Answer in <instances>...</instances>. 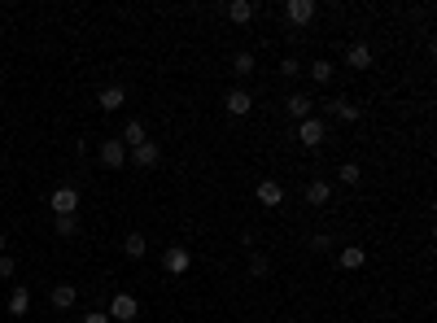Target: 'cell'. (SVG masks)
Wrapping results in <instances>:
<instances>
[{
  "label": "cell",
  "instance_id": "5b68a950",
  "mask_svg": "<svg viewBox=\"0 0 437 323\" xmlns=\"http://www.w3.org/2000/svg\"><path fill=\"white\" fill-rule=\"evenodd\" d=\"M48 206H53V214H74L79 210V192H74L70 184H62L53 196H48Z\"/></svg>",
  "mask_w": 437,
  "mask_h": 323
},
{
  "label": "cell",
  "instance_id": "83f0119b",
  "mask_svg": "<svg viewBox=\"0 0 437 323\" xmlns=\"http://www.w3.org/2000/svg\"><path fill=\"white\" fill-rule=\"evenodd\" d=\"M13 271H18V262H13L9 254H0V280H9V276H13Z\"/></svg>",
  "mask_w": 437,
  "mask_h": 323
},
{
  "label": "cell",
  "instance_id": "7a4b0ae2",
  "mask_svg": "<svg viewBox=\"0 0 437 323\" xmlns=\"http://www.w3.org/2000/svg\"><path fill=\"white\" fill-rule=\"evenodd\" d=\"M106 315H110V323H114V319H118V323H132V319L140 315V302H136L132 293H114V297H110V310H106Z\"/></svg>",
  "mask_w": 437,
  "mask_h": 323
},
{
  "label": "cell",
  "instance_id": "f1b7e54d",
  "mask_svg": "<svg viewBox=\"0 0 437 323\" xmlns=\"http://www.w3.org/2000/svg\"><path fill=\"white\" fill-rule=\"evenodd\" d=\"M84 323H110V315L106 310H92V315H84Z\"/></svg>",
  "mask_w": 437,
  "mask_h": 323
},
{
  "label": "cell",
  "instance_id": "6da1fadb",
  "mask_svg": "<svg viewBox=\"0 0 437 323\" xmlns=\"http://www.w3.org/2000/svg\"><path fill=\"white\" fill-rule=\"evenodd\" d=\"M297 140H302L306 148H319V144L328 140V122H324L319 114H311V118H302V122H297Z\"/></svg>",
  "mask_w": 437,
  "mask_h": 323
},
{
  "label": "cell",
  "instance_id": "277c9868",
  "mask_svg": "<svg viewBox=\"0 0 437 323\" xmlns=\"http://www.w3.org/2000/svg\"><path fill=\"white\" fill-rule=\"evenodd\" d=\"M96 158H101V166H106V170H123V166H127V144H123V140H101Z\"/></svg>",
  "mask_w": 437,
  "mask_h": 323
},
{
  "label": "cell",
  "instance_id": "3957f363",
  "mask_svg": "<svg viewBox=\"0 0 437 323\" xmlns=\"http://www.w3.org/2000/svg\"><path fill=\"white\" fill-rule=\"evenodd\" d=\"M315 13H319V5H315V0H289V5H285V18H289V27H311V22H315Z\"/></svg>",
  "mask_w": 437,
  "mask_h": 323
},
{
  "label": "cell",
  "instance_id": "f546056e",
  "mask_svg": "<svg viewBox=\"0 0 437 323\" xmlns=\"http://www.w3.org/2000/svg\"><path fill=\"white\" fill-rule=\"evenodd\" d=\"M5 245H9V240H5V232H0V254H5Z\"/></svg>",
  "mask_w": 437,
  "mask_h": 323
},
{
  "label": "cell",
  "instance_id": "603a6c76",
  "mask_svg": "<svg viewBox=\"0 0 437 323\" xmlns=\"http://www.w3.org/2000/svg\"><path fill=\"white\" fill-rule=\"evenodd\" d=\"M53 228H57V236H66V240H70L74 232H79V218H74V214H57V218H53Z\"/></svg>",
  "mask_w": 437,
  "mask_h": 323
},
{
  "label": "cell",
  "instance_id": "30bf717a",
  "mask_svg": "<svg viewBox=\"0 0 437 323\" xmlns=\"http://www.w3.org/2000/svg\"><path fill=\"white\" fill-rule=\"evenodd\" d=\"M372 61H376V53H372L368 44H350L346 48V66L350 70H372Z\"/></svg>",
  "mask_w": 437,
  "mask_h": 323
},
{
  "label": "cell",
  "instance_id": "d4e9b609",
  "mask_svg": "<svg viewBox=\"0 0 437 323\" xmlns=\"http://www.w3.org/2000/svg\"><path fill=\"white\" fill-rule=\"evenodd\" d=\"M363 180V170H358V162H346L341 166V184H358Z\"/></svg>",
  "mask_w": 437,
  "mask_h": 323
},
{
  "label": "cell",
  "instance_id": "ac0fdd59",
  "mask_svg": "<svg viewBox=\"0 0 437 323\" xmlns=\"http://www.w3.org/2000/svg\"><path fill=\"white\" fill-rule=\"evenodd\" d=\"M123 254H127V258H132V262H140V258L149 254V240H144L140 232H132V236H127V240H123Z\"/></svg>",
  "mask_w": 437,
  "mask_h": 323
},
{
  "label": "cell",
  "instance_id": "4fadbf2b",
  "mask_svg": "<svg viewBox=\"0 0 437 323\" xmlns=\"http://www.w3.org/2000/svg\"><path fill=\"white\" fill-rule=\"evenodd\" d=\"M254 196H259V201H263V206H267V210H276V206H280V201H285V188H280V184H276V180H263V184H259V188H254Z\"/></svg>",
  "mask_w": 437,
  "mask_h": 323
},
{
  "label": "cell",
  "instance_id": "8fae6325",
  "mask_svg": "<svg viewBox=\"0 0 437 323\" xmlns=\"http://www.w3.org/2000/svg\"><path fill=\"white\" fill-rule=\"evenodd\" d=\"M285 110H289V118H293V122H302V118H311V114H315V101H311L306 92H293L289 101H285Z\"/></svg>",
  "mask_w": 437,
  "mask_h": 323
},
{
  "label": "cell",
  "instance_id": "4316f807",
  "mask_svg": "<svg viewBox=\"0 0 437 323\" xmlns=\"http://www.w3.org/2000/svg\"><path fill=\"white\" fill-rule=\"evenodd\" d=\"M280 74L293 79V74H302V61H297V57H285V61H280Z\"/></svg>",
  "mask_w": 437,
  "mask_h": 323
},
{
  "label": "cell",
  "instance_id": "7c38bea8",
  "mask_svg": "<svg viewBox=\"0 0 437 323\" xmlns=\"http://www.w3.org/2000/svg\"><path fill=\"white\" fill-rule=\"evenodd\" d=\"M223 13L237 22V27H245V22H254V13H259V5L254 0H232V5H223Z\"/></svg>",
  "mask_w": 437,
  "mask_h": 323
},
{
  "label": "cell",
  "instance_id": "7402d4cb",
  "mask_svg": "<svg viewBox=\"0 0 437 323\" xmlns=\"http://www.w3.org/2000/svg\"><path fill=\"white\" fill-rule=\"evenodd\" d=\"M232 70H237V79H249V74H254V53H245V48H241V53L232 57Z\"/></svg>",
  "mask_w": 437,
  "mask_h": 323
},
{
  "label": "cell",
  "instance_id": "2e32d148",
  "mask_svg": "<svg viewBox=\"0 0 437 323\" xmlns=\"http://www.w3.org/2000/svg\"><path fill=\"white\" fill-rule=\"evenodd\" d=\"M48 302H53V310H70L74 302H79V288H74V284H57L53 293H48Z\"/></svg>",
  "mask_w": 437,
  "mask_h": 323
},
{
  "label": "cell",
  "instance_id": "484cf974",
  "mask_svg": "<svg viewBox=\"0 0 437 323\" xmlns=\"http://www.w3.org/2000/svg\"><path fill=\"white\" fill-rule=\"evenodd\" d=\"M311 249H315V254H328V249H332V236H328V232H315V236H311Z\"/></svg>",
  "mask_w": 437,
  "mask_h": 323
},
{
  "label": "cell",
  "instance_id": "d6986e66",
  "mask_svg": "<svg viewBox=\"0 0 437 323\" xmlns=\"http://www.w3.org/2000/svg\"><path fill=\"white\" fill-rule=\"evenodd\" d=\"M27 310H31V293H27V288H13V293H9V315L22 319Z\"/></svg>",
  "mask_w": 437,
  "mask_h": 323
},
{
  "label": "cell",
  "instance_id": "e0dca14e",
  "mask_svg": "<svg viewBox=\"0 0 437 323\" xmlns=\"http://www.w3.org/2000/svg\"><path fill=\"white\" fill-rule=\"evenodd\" d=\"M328 196H332L328 180H311V184H306V201H311V206H328Z\"/></svg>",
  "mask_w": 437,
  "mask_h": 323
},
{
  "label": "cell",
  "instance_id": "52a82bcc",
  "mask_svg": "<svg viewBox=\"0 0 437 323\" xmlns=\"http://www.w3.org/2000/svg\"><path fill=\"white\" fill-rule=\"evenodd\" d=\"M96 105L106 110V114L123 110V105H127V88H123V83H110V88H101V92H96Z\"/></svg>",
  "mask_w": 437,
  "mask_h": 323
},
{
  "label": "cell",
  "instance_id": "44dd1931",
  "mask_svg": "<svg viewBox=\"0 0 437 323\" xmlns=\"http://www.w3.org/2000/svg\"><path fill=\"white\" fill-rule=\"evenodd\" d=\"M332 74H337V66H332L328 57H319V61H311V79L324 88V83H332Z\"/></svg>",
  "mask_w": 437,
  "mask_h": 323
},
{
  "label": "cell",
  "instance_id": "5bb4252c",
  "mask_svg": "<svg viewBox=\"0 0 437 323\" xmlns=\"http://www.w3.org/2000/svg\"><path fill=\"white\" fill-rule=\"evenodd\" d=\"M337 262H341V271H358V266L368 262V249H363V245H341Z\"/></svg>",
  "mask_w": 437,
  "mask_h": 323
},
{
  "label": "cell",
  "instance_id": "cb8c5ba5",
  "mask_svg": "<svg viewBox=\"0 0 437 323\" xmlns=\"http://www.w3.org/2000/svg\"><path fill=\"white\" fill-rule=\"evenodd\" d=\"M267 271H271V262H267V254H254V258H249V276H254V280H263V276H267Z\"/></svg>",
  "mask_w": 437,
  "mask_h": 323
},
{
  "label": "cell",
  "instance_id": "ba28073f",
  "mask_svg": "<svg viewBox=\"0 0 437 323\" xmlns=\"http://www.w3.org/2000/svg\"><path fill=\"white\" fill-rule=\"evenodd\" d=\"M223 110H227V114H232V118H245V114L254 110V96H249L245 88H232V92H227V96H223Z\"/></svg>",
  "mask_w": 437,
  "mask_h": 323
},
{
  "label": "cell",
  "instance_id": "9a60e30c",
  "mask_svg": "<svg viewBox=\"0 0 437 323\" xmlns=\"http://www.w3.org/2000/svg\"><path fill=\"white\" fill-rule=\"evenodd\" d=\"M332 118H341V122H358V118H363V110H358V105H350V101H341V96H332V101L324 105Z\"/></svg>",
  "mask_w": 437,
  "mask_h": 323
},
{
  "label": "cell",
  "instance_id": "ffe728a7",
  "mask_svg": "<svg viewBox=\"0 0 437 323\" xmlns=\"http://www.w3.org/2000/svg\"><path fill=\"white\" fill-rule=\"evenodd\" d=\"M149 136H144V122L140 118H132V122H127V127H123V144L127 148H136V144H144Z\"/></svg>",
  "mask_w": 437,
  "mask_h": 323
},
{
  "label": "cell",
  "instance_id": "9c48e42d",
  "mask_svg": "<svg viewBox=\"0 0 437 323\" xmlns=\"http://www.w3.org/2000/svg\"><path fill=\"white\" fill-rule=\"evenodd\" d=\"M127 153H132V162H136L140 170H149V166L162 162V148L153 144V140H144V144H136V148H127Z\"/></svg>",
  "mask_w": 437,
  "mask_h": 323
},
{
  "label": "cell",
  "instance_id": "8992f818",
  "mask_svg": "<svg viewBox=\"0 0 437 323\" xmlns=\"http://www.w3.org/2000/svg\"><path fill=\"white\" fill-rule=\"evenodd\" d=\"M162 266L171 271V276H184V271L193 266V254L184 249V245H171V249L162 254Z\"/></svg>",
  "mask_w": 437,
  "mask_h": 323
}]
</instances>
